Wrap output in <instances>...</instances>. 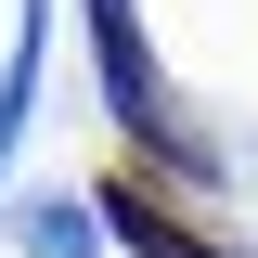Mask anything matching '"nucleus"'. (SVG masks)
Segmentation results:
<instances>
[{
  "label": "nucleus",
  "mask_w": 258,
  "mask_h": 258,
  "mask_svg": "<svg viewBox=\"0 0 258 258\" xmlns=\"http://www.w3.org/2000/svg\"><path fill=\"white\" fill-rule=\"evenodd\" d=\"M116 245H142V258H232V245H207V232H194V220H168V207H155V194H142V181L116 194Z\"/></svg>",
  "instance_id": "obj_1"
}]
</instances>
